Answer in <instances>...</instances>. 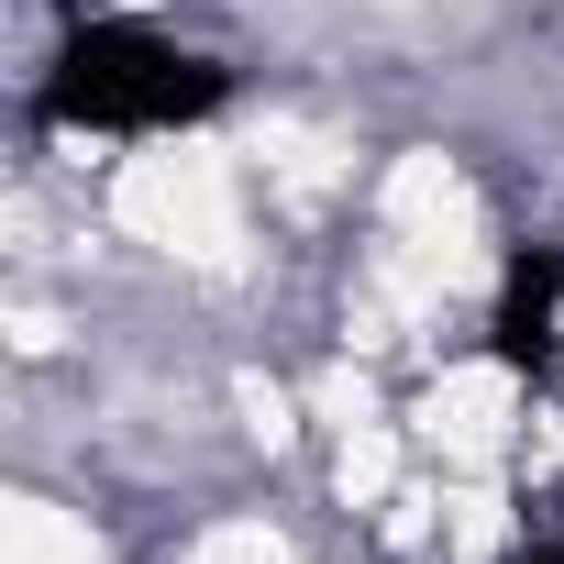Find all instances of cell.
Here are the masks:
<instances>
[{"label": "cell", "mask_w": 564, "mask_h": 564, "mask_svg": "<svg viewBox=\"0 0 564 564\" xmlns=\"http://www.w3.org/2000/svg\"><path fill=\"white\" fill-rule=\"evenodd\" d=\"M232 100V78L144 23H78L34 89V111L56 133H177V122H210Z\"/></svg>", "instance_id": "obj_1"}, {"label": "cell", "mask_w": 564, "mask_h": 564, "mask_svg": "<svg viewBox=\"0 0 564 564\" xmlns=\"http://www.w3.org/2000/svg\"><path fill=\"white\" fill-rule=\"evenodd\" d=\"M487 344H498L509 377H553V355H564V243H520L509 254V289H498Z\"/></svg>", "instance_id": "obj_2"}, {"label": "cell", "mask_w": 564, "mask_h": 564, "mask_svg": "<svg viewBox=\"0 0 564 564\" xmlns=\"http://www.w3.org/2000/svg\"><path fill=\"white\" fill-rule=\"evenodd\" d=\"M520 564H564V531H542V542H520Z\"/></svg>", "instance_id": "obj_3"}]
</instances>
